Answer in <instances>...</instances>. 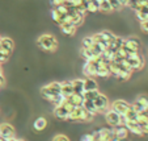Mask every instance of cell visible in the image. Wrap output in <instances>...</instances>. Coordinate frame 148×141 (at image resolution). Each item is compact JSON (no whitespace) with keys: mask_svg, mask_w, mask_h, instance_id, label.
<instances>
[{"mask_svg":"<svg viewBox=\"0 0 148 141\" xmlns=\"http://www.w3.org/2000/svg\"><path fill=\"white\" fill-rule=\"evenodd\" d=\"M60 94L66 98L71 96L73 94V87H72V81H63L60 82Z\"/></svg>","mask_w":148,"mask_h":141,"instance_id":"12","label":"cell"},{"mask_svg":"<svg viewBox=\"0 0 148 141\" xmlns=\"http://www.w3.org/2000/svg\"><path fill=\"white\" fill-rule=\"evenodd\" d=\"M140 128H142L143 136H144V135H148V123H143V124H140Z\"/></svg>","mask_w":148,"mask_h":141,"instance_id":"36","label":"cell"},{"mask_svg":"<svg viewBox=\"0 0 148 141\" xmlns=\"http://www.w3.org/2000/svg\"><path fill=\"white\" fill-rule=\"evenodd\" d=\"M83 71L88 78H93V76H96V71H97L96 59H93V61H85V65H84Z\"/></svg>","mask_w":148,"mask_h":141,"instance_id":"10","label":"cell"},{"mask_svg":"<svg viewBox=\"0 0 148 141\" xmlns=\"http://www.w3.org/2000/svg\"><path fill=\"white\" fill-rule=\"evenodd\" d=\"M93 104H95L96 110H97V113L98 112H106V110L109 108V100L108 98L103 94L100 92V95L93 100Z\"/></svg>","mask_w":148,"mask_h":141,"instance_id":"6","label":"cell"},{"mask_svg":"<svg viewBox=\"0 0 148 141\" xmlns=\"http://www.w3.org/2000/svg\"><path fill=\"white\" fill-rule=\"evenodd\" d=\"M127 135H129V129L126 128V125L121 124V125H117V127L113 128V136H114V137L125 140V138H127Z\"/></svg>","mask_w":148,"mask_h":141,"instance_id":"11","label":"cell"},{"mask_svg":"<svg viewBox=\"0 0 148 141\" xmlns=\"http://www.w3.org/2000/svg\"><path fill=\"white\" fill-rule=\"evenodd\" d=\"M53 141H70V138L66 135H56V136H54Z\"/></svg>","mask_w":148,"mask_h":141,"instance_id":"34","label":"cell"},{"mask_svg":"<svg viewBox=\"0 0 148 141\" xmlns=\"http://www.w3.org/2000/svg\"><path fill=\"white\" fill-rule=\"evenodd\" d=\"M0 137L4 140H11L14 137V128L8 123L0 124Z\"/></svg>","mask_w":148,"mask_h":141,"instance_id":"9","label":"cell"},{"mask_svg":"<svg viewBox=\"0 0 148 141\" xmlns=\"http://www.w3.org/2000/svg\"><path fill=\"white\" fill-rule=\"evenodd\" d=\"M109 3H110V6H112V9H113V11L122 8V6H121V3L118 1V0H109Z\"/></svg>","mask_w":148,"mask_h":141,"instance_id":"32","label":"cell"},{"mask_svg":"<svg viewBox=\"0 0 148 141\" xmlns=\"http://www.w3.org/2000/svg\"><path fill=\"white\" fill-rule=\"evenodd\" d=\"M59 26H60L62 33L66 34V36H73L76 33V28H77L73 24H60Z\"/></svg>","mask_w":148,"mask_h":141,"instance_id":"16","label":"cell"},{"mask_svg":"<svg viewBox=\"0 0 148 141\" xmlns=\"http://www.w3.org/2000/svg\"><path fill=\"white\" fill-rule=\"evenodd\" d=\"M47 127V120H46L45 117H38L36 119V122L33 123V128L37 131V132H41V131H43L45 128Z\"/></svg>","mask_w":148,"mask_h":141,"instance_id":"17","label":"cell"},{"mask_svg":"<svg viewBox=\"0 0 148 141\" xmlns=\"http://www.w3.org/2000/svg\"><path fill=\"white\" fill-rule=\"evenodd\" d=\"M84 95V99H87V100H95L98 95H100V91L98 90H90V91H84L83 92Z\"/></svg>","mask_w":148,"mask_h":141,"instance_id":"23","label":"cell"},{"mask_svg":"<svg viewBox=\"0 0 148 141\" xmlns=\"http://www.w3.org/2000/svg\"><path fill=\"white\" fill-rule=\"evenodd\" d=\"M140 48V41L136 37H129V38H125V42H123V49L127 51H138Z\"/></svg>","mask_w":148,"mask_h":141,"instance_id":"8","label":"cell"},{"mask_svg":"<svg viewBox=\"0 0 148 141\" xmlns=\"http://www.w3.org/2000/svg\"><path fill=\"white\" fill-rule=\"evenodd\" d=\"M93 45H95V41H93L92 36L84 37L83 41H81V48H84V49H90Z\"/></svg>","mask_w":148,"mask_h":141,"instance_id":"24","label":"cell"},{"mask_svg":"<svg viewBox=\"0 0 148 141\" xmlns=\"http://www.w3.org/2000/svg\"><path fill=\"white\" fill-rule=\"evenodd\" d=\"M136 102L140 103V104H142L144 108H147L148 107V96L147 95H139L136 98Z\"/></svg>","mask_w":148,"mask_h":141,"instance_id":"30","label":"cell"},{"mask_svg":"<svg viewBox=\"0 0 148 141\" xmlns=\"http://www.w3.org/2000/svg\"><path fill=\"white\" fill-rule=\"evenodd\" d=\"M100 34H101V38H102V42L106 41V42H109V44L112 42L115 37V34H113L112 32H109V31H102V32H100Z\"/></svg>","mask_w":148,"mask_h":141,"instance_id":"26","label":"cell"},{"mask_svg":"<svg viewBox=\"0 0 148 141\" xmlns=\"http://www.w3.org/2000/svg\"><path fill=\"white\" fill-rule=\"evenodd\" d=\"M54 9H55L60 16H66V15H68V7L66 6V4H60V6H58V7H54Z\"/></svg>","mask_w":148,"mask_h":141,"instance_id":"29","label":"cell"},{"mask_svg":"<svg viewBox=\"0 0 148 141\" xmlns=\"http://www.w3.org/2000/svg\"><path fill=\"white\" fill-rule=\"evenodd\" d=\"M90 90H98V86L95 79L87 76L84 79V91H90Z\"/></svg>","mask_w":148,"mask_h":141,"instance_id":"18","label":"cell"},{"mask_svg":"<svg viewBox=\"0 0 148 141\" xmlns=\"http://www.w3.org/2000/svg\"><path fill=\"white\" fill-rule=\"evenodd\" d=\"M110 141H125V140H121V138H117V137H114V136H113V137L110 138Z\"/></svg>","mask_w":148,"mask_h":141,"instance_id":"40","label":"cell"},{"mask_svg":"<svg viewBox=\"0 0 148 141\" xmlns=\"http://www.w3.org/2000/svg\"><path fill=\"white\" fill-rule=\"evenodd\" d=\"M125 125H126V128L129 129V132L134 133V135H138V136H143L142 128H140V124L138 122H126Z\"/></svg>","mask_w":148,"mask_h":141,"instance_id":"14","label":"cell"},{"mask_svg":"<svg viewBox=\"0 0 148 141\" xmlns=\"http://www.w3.org/2000/svg\"><path fill=\"white\" fill-rule=\"evenodd\" d=\"M147 111H148V107H147Z\"/></svg>","mask_w":148,"mask_h":141,"instance_id":"43","label":"cell"},{"mask_svg":"<svg viewBox=\"0 0 148 141\" xmlns=\"http://www.w3.org/2000/svg\"><path fill=\"white\" fill-rule=\"evenodd\" d=\"M51 4H53L54 7H58V6H60V4H64V0H51Z\"/></svg>","mask_w":148,"mask_h":141,"instance_id":"37","label":"cell"},{"mask_svg":"<svg viewBox=\"0 0 148 141\" xmlns=\"http://www.w3.org/2000/svg\"><path fill=\"white\" fill-rule=\"evenodd\" d=\"M0 46H1V49L12 53V50L14 48V44L12 41V38H9V37H0Z\"/></svg>","mask_w":148,"mask_h":141,"instance_id":"15","label":"cell"},{"mask_svg":"<svg viewBox=\"0 0 148 141\" xmlns=\"http://www.w3.org/2000/svg\"><path fill=\"white\" fill-rule=\"evenodd\" d=\"M51 17H53V20L55 21L56 24H58V25H60V24H62V19H63V16H60V15H59L55 9H53V11H51Z\"/></svg>","mask_w":148,"mask_h":141,"instance_id":"31","label":"cell"},{"mask_svg":"<svg viewBox=\"0 0 148 141\" xmlns=\"http://www.w3.org/2000/svg\"><path fill=\"white\" fill-rule=\"evenodd\" d=\"M85 6V8H87V12H92V13H95V12H98V4L96 3V1H89V3L84 4Z\"/></svg>","mask_w":148,"mask_h":141,"instance_id":"27","label":"cell"},{"mask_svg":"<svg viewBox=\"0 0 148 141\" xmlns=\"http://www.w3.org/2000/svg\"><path fill=\"white\" fill-rule=\"evenodd\" d=\"M125 119H126V122H136V119H138V112H135L134 110H132L131 107L129 108V111L125 113Z\"/></svg>","mask_w":148,"mask_h":141,"instance_id":"22","label":"cell"},{"mask_svg":"<svg viewBox=\"0 0 148 141\" xmlns=\"http://www.w3.org/2000/svg\"><path fill=\"white\" fill-rule=\"evenodd\" d=\"M93 117H95V115L85 111L83 106L75 107L70 112V115H68V120L70 122H92Z\"/></svg>","mask_w":148,"mask_h":141,"instance_id":"2","label":"cell"},{"mask_svg":"<svg viewBox=\"0 0 148 141\" xmlns=\"http://www.w3.org/2000/svg\"><path fill=\"white\" fill-rule=\"evenodd\" d=\"M80 141H95V136H93V133H87V135H83V136H81V140Z\"/></svg>","mask_w":148,"mask_h":141,"instance_id":"33","label":"cell"},{"mask_svg":"<svg viewBox=\"0 0 148 141\" xmlns=\"http://www.w3.org/2000/svg\"><path fill=\"white\" fill-rule=\"evenodd\" d=\"M66 100H67V98H66V96H63V95L60 94V95L55 96V98H54V100H53L51 103H53L55 107H58V106H63V104H64Z\"/></svg>","mask_w":148,"mask_h":141,"instance_id":"28","label":"cell"},{"mask_svg":"<svg viewBox=\"0 0 148 141\" xmlns=\"http://www.w3.org/2000/svg\"><path fill=\"white\" fill-rule=\"evenodd\" d=\"M118 1H119L121 3V6H129V3H130V0H118Z\"/></svg>","mask_w":148,"mask_h":141,"instance_id":"39","label":"cell"},{"mask_svg":"<svg viewBox=\"0 0 148 141\" xmlns=\"http://www.w3.org/2000/svg\"><path fill=\"white\" fill-rule=\"evenodd\" d=\"M83 107H84V110L85 111H88L89 113H92V115H95L96 116V113H97V110H96V107H95V104H93V100H84V103H83Z\"/></svg>","mask_w":148,"mask_h":141,"instance_id":"20","label":"cell"},{"mask_svg":"<svg viewBox=\"0 0 148 141\" xmlns=\"http://www.w3.org/2000/svg\"><path fill=\"white\" fill-rule=\"evenodd\" d=\"M140 29H142L144 33H148V20H145V21H142V23H140Z\"/></svg>","mask_w":148,"mask_h":141,"instance_id":"35","label":"cell"},{"mask_svg":"<svg viewBox=\"0 0 148 141\" xmlns=\"http://www.w3.org/2000/svg\"><path fill=\"white\" fill-rule=\"evenodd\" d=\"M84 100H85V99H84L83 94H75L73 92L72 95L67 98V102L71 103L72 106H75V107H80V106H83Z\"/></svg>","mask_w":148,"mask_h":141,"instance_id":"13","label":"cell"},{"mask_svg":"<svg viewBox=\"0 0 148 141\" xmlns=\"http://www.w3.org/2000/svg\"><path fill=\"white\" fill-rule=\"evenodd\" d=\"M41 95L43 99L53 102L54 98L60 95V82H51L41 88Z\"/></svg>","mask_w":148,"mask_h":141,"instance_id":"3","label":"cell"},{"mask_svg":"<svg viewBox=\"0 0 148 141\" xmlns=\"http://www.w3.org/2000/svg\"><path fill=\"white\" fill-rule=\"evenodd\" d=\"M17 141H25V140H23V138H17Z\"/></svg>","mask_w":148,"mask_h":141,"instance_id":"42","label":"cell"},{"mask_svg":"<svg viewBox=\"0 0 148 141\" xmlns=\"http://www.w3.org/2000/svg\"><path fill=\"white\" fill-rule=\"evenodd\" d=\"M95 141H105V140H102V138H95Z\"/></svg>","mask_w":148,"mask_h":141,"instance_id":"41","label":"cell"},{"mask_svg":"<svg viewBox=\"0 0 148 141\" xmlns=\"http://www.w3.org/2000/svg\"><path fill=\"white\" fill-rule=\"evenodd\" d=\"M72 87L75 94H83L84 92V79H73Z\"/></svg>","mask_w":148,"mask_h":141,"instance_id":"19","label":"cell"},{"mask_svg":"<svg viewBox=\"0 0 148 141\" xmlns=\"http://www.w3.org/2000/svg\"><path fill=\"white\" fill-rule=\"evenodd\" d=\"M98 11L103 12V13H109V12H112V6H110L109 0H103L101 4H98Z\"/></svg>","mask_w":148,"mask_h":141,"instance_id":"25","label":"cell"},{"mask_svg":"<svg viewBox=\"0 0 148 141\" xmlns=\"http://www.w3.org/2000/svg\"><path fill=\"white\" fill-rule=\"evenodd\" d=\"M73 108H75V106H72L71 103H68L67 100H66L63 106L55 107L54 115H55V117L59 119V120H68V115H70V112L73 110Z\"/></svg>","mask_w":148,"mask_h":141,"instance_id":"5","label":"cell"},{"mask_svg":"<svg viewBox=\"0 0 148 141\" xmlns=\"http://www.w3.org/2000/svg\"><path fill=\"white\" fill-rule=\"evenodd\" d=\"M80 54H81V57H83L85 61H93V59H96L95 54H93V51L90 50V49H84V48H81V49H80Z\"/></svg>","mask_w":148,"mask_h":141,"instance_id":"21","label":"cell"},{"mask_svg":"<svg viewBox=\"0 0 148 141\" xmlns=\"http://www.w3.org/2000/svg\"><path fill=\"white\" fill-rule=\"evenodd\" d=\"M37 45L39 49L45 51H55L58 49V41L54 36L51 34H41V36L37 38Z\"/></svg>","mask_w":148,"mask_h":141,"instance_id":"1","label":"cell"},{"mask_svg":"<svg viewBox=\"0 0 148 141\" xmlns=\"http://www.w3.org/2000/svg\"><path fill=\"white\" fill-rule=\"evenodd\" d=\"M4 83H5V79H4L3 74H0V87H3Z\"/></svg>","mask_w":148,"mask_h":141,"instance_id":"38","label":"cell"},{"mask_svg":"<svg viewBox=\"0 0 148 141\" xmlns=\"http://www.w3.org/2000/svg\"><path fill=\"white\" fill-rule=\"evenodd\" d=\"M131 107V104H129L127 102H125V100H115V102L112 103V106H110V110H113L114 112L119 113L121 116H123L127 111H129V108Z\"/></svg>","mask_w":148,"mask_h":141,"instance_id":"7","label":"cell"},{"mask_svg":"<svg viewBox=\"0 0 148 141\" xmlns=\"http://www.w3.org/2000/svg\"><path fill=\"white\" fill-rule=\"evenodd\" d=\"M105 120H106L108 124L113 128L117 127V125H121V124L125 125V123H126L125 116H121L119 113L114 112L113 110H109L108 112H105Z\"/></svg>","mask_w":148,"mask_h":141,"instance_id":"4","label":"cell"},{"mask_svg":"<svg viewBox=\"0 0 148 141\" xmlns=\"http://www.w3.org/2000/svg\"><path fill=\"white\" fill-rule=\"evenodd\" d=\"M0 49H1V46H0Z\"/></svg>","mask_w":148,"mask_h":141,"instance_id":"44","label":"cell"}]
</instances>
